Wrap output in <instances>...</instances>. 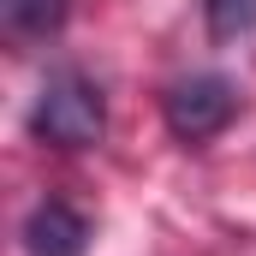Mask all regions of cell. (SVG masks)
<instances>
[{
	"label": "cell",
	"mask_w": 256,
	"mask_h": 256,
	"mask_svg": "<svg viewBox=\"0 0 256 256\" xmlns=\"http://www.w3.org/2000/svg\"><path fill=\"white\" fill-rule=\"evenodd\" d=\"M202 24L214 42H238L256 30V0H202Z\"/></svg>",
	"instance_id": "5b68a950"
},
{
	"label": "cell",
	"mask_w": 256,
	"mask_h": 256,
	"mask_svg": "<svg viewBox=\"0 0 256 256\" xmlns=\"http://www.w3.org/2000/svg\"><path fill=\"white\" fill-rule=\"evenodd\" d=\"M102 131H108V96H102V84H90L78 66L48 72L36 108H30V137L54 143V149H96Z\"/></svg>",
	"instance_id": "6da1fadb"
},
{
	"label": "cell",
	"mask_w": 256,
	"mask_h": 256,
	"mask_svg": "<svg viewBox=\"0 0 256 256\" xmlns=\"http://www.w3.org/2000/svg\"><path fill=\"white\" fill-rule=\"evenodd\" d=\"M24 250L30 256H84L90 250V220L72 208V202H60V196H42L30 214H24Z\"/></svg>",
	"instance_id": "3957f363"
},
{
	"label": "cell",
	"mask_w": 256,
	"mask_h": 256,
	"mask_svg": "<svg viewBox=\"0 0 256 256\" xmlns=\"http://www.w3.org/2000/svg\"><path fill=\"white\" fill-rule=\"evenodd\" d=\"M72 12V0H6V24L12 36H54Z\"/></svg>",
	"instance_id": "277c9868"
},
{
	"label": "cell",
	"mask_w": 256,
	"mask_h": 256,
	"mask_svg": "<svg viewBox=\"0 0 256 256\" xmlns=\"http://www.w3.org/2000/svg\"><path fill=\"white\" fill-rule=\"evenodd\" d=\"M232 114H238V90H232V78H220V72L179 78V84H167V96H161V120H167V131H173L179 143H208V137H220V131L232 126Z\"/></svg>",
	"instance_id": "7a4b0ae2"
}]
</instances>
